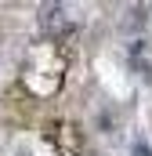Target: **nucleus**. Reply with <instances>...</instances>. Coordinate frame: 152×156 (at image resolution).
<instances>
[{
	"instance_id": "f257e3e1",
	"label": "nucleus",
	"mask_w": 152,
	"mask_h": 156,
	"mask_svg": "<svg viewBox=\"0 0 152 156\" xmlns=\"http://www.w3.org/2000/svg\"><path fill=\"white\" fill-rule=\"evenodd\" d=\"M40 26H43V33H62V29H69V11L65 7H58V4H43L40 7Z\"/></svg>"
}]
</instances>
